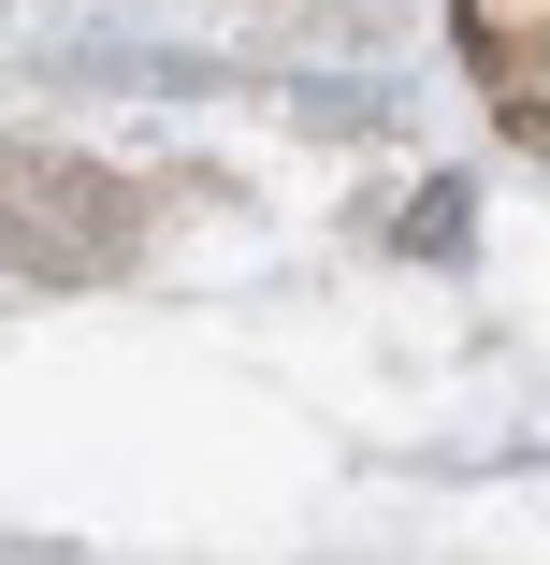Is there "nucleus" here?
I'll return each instance as SVG.
<instances>
[{
	"label": "nucleus",
	"mask_w": 550,
	"mask_h": 565,
	"mask_svg": "<svg viewBox=\"0 0 550 565\" xmlns=\"http://www.w3.org/2000/svg\"><path fill=\"white\" fill-rule=\"evenodd\" d=\"M0 262H30V276H117L131 262V189H101L87 160L0 146Z\"/></svg>",
	"instance_id": "nucleus-1"
}]
</instances>
